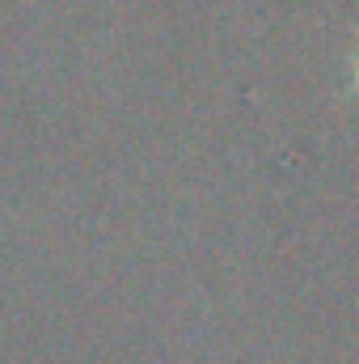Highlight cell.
<instances>
[{
  "label": "cell",
  "instance_id": "1",
  "mask_svg": "<svg viewBox=\"0 0 359 364\" xmlns=\"http://www.w3.org/2000/svg\"><path fill=\"white\" fill-rule=\"evenodd\" d=\"M351 85L359 90V51H355V73H351Z\"/></svg>",
  "mask_w": 359,
  "mask_h": 364
}]
</instances>
